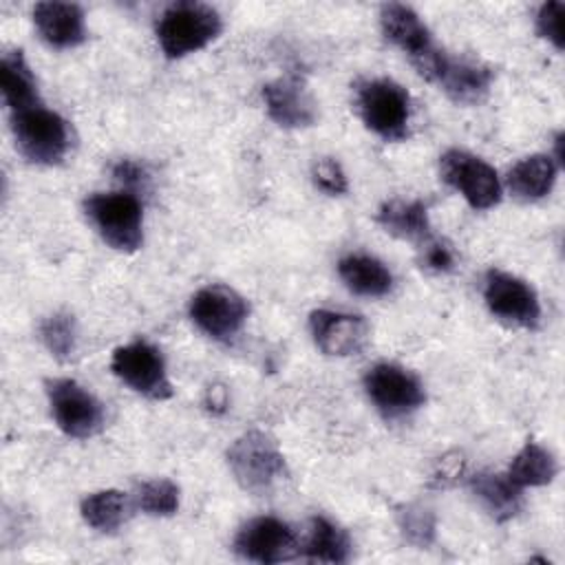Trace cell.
Listing matches in <instances>:
<instances>
[{"label": "cell", "instance_id": "28", "mask_svg": "<svg viewBox=\"0 0 565 565\" xmlns=\"http://www.w3.org/2000/svg\"><path fill=\"white\" fill-rule=\"evenodd\" d=\"M397 527L411 545L428 547L435 543L437 519L430 508L422 503H406L397 508Z\"/></svg>", "mask_w": 565, "mask_h": 565}, {"label": "cell", "instance_id": "34", "mask_svg": "<svg viewBox=\"0 0 565 565\" xmlns=\"http://www.w3.org/2000/svg\"><path fill=\"white\" fill-rule=\"evenodd\" d=\"M205 404L212 413H223L227 406V393L223 386H210L205 395Z\"/></svg>", "mask_w": 565, "mask_h": 565}, {"label": "cell", "instance_id": "20", "mask_svg": "<svg viewBox=\"0 0 565 565\" xmlns=\"http://www.w3.org/2000/svg\"><path fill=\"white\" fill-rule=\"evenodd\" d=\"M338 274L353 294L364 298H382L393 289V274L388 267L369 254H349L340 258Z\"/></svg>", "mask_w": 565, "mask_h": 565}, {"label": "cell", "instance_id": "6", "mask_svg": "<svg viewBox=\"0 0 565 565\" xmlns=\"http://www.w3.org/2000/svg\"><path fill=\"white\" fill-rule=\"evenodd\" d=\"M46 397L57 428L75 439H88L104 426L99 399L71 377L46 380Z\"/></svg>", "mask_w": 565, "mask_h": 565}, {"label": "cell", "instance_id": "10", "mask_svg": "<svg viewBox=\"0 0 565 565\" xmlns=\"http://www.w3.org/2000/svg\"><path fill=\"white\" fill-rule=\"evenodd\" d=\"M192 322L214 340H232L249 316L247 300L227 285H207L190 300Z\"/></svg>", "mask_w": 565, "mask_h": 565}, {"label": "cell", "instance_id": "11", "mask_svg": "<svg viewBox=\"0 0 565 565\" xmlns=\"http://www.w3.org/2000/svg\"><path fill=\"white\" fill-rule=\"evenodd\" d=\"M483 300L494 318L505 324L534 329L541 320V302L536 291L523 278L490 269L483 282Z\"/></svg>", "mask_w": 565, "mask_h": 565}, {"label": "cell", "instance_id": "8", "mask_svg": "<svg viewBox=\"0 0 565 565\" xmlns=\"http://www.w3.org/2000/svg\"><path fill=\"white\" fill-rule=\"evenodd\" d=\"M364 391L386 419L406 417L426 402L422 380L413 371L393 362L371 366L364 375Z\"/></svg>", "mask_w": 565, "mask_h": 565}, {"label": "cell", "instance_id": "16", "mask_svg": "<svg viewBox=\"0 0 565 565\" xmlns=\"http://www.w3.org/2000/svg\"><path fill=\"white\" fill-rule=\"evenodd\" d=\"M267 115L282 128H307L316 121V104L305 84L289 75L263 86Z\"/></svg>", "mask_w": 565, "mask_h": 565}, {"label": "cell", "instance_id": "12", "mask_svg": "<svg viewBox=\"0 0 565 565\" xmlns=\"http://www.w3.org/2000/svg\"><path fill=\"white\" fill-rule=\"evenodd\" d=\"M234 550L238 556L263 565L282 563L300 554L294 530L276 516H256L247 521L234 539Z\"/></svg>", "mask_w": 565, "mask_h": 565}, {"label": "cell", "instance_id": "1", "mask_svg": "<svg viewBox=\"0 0 565 565\" xmlns=\"http://www.w3.org/2000/svg\"><path fill=\"white\" fill-rule=\"evenodd\" d=\"M223 29L214 7L183 0L170 4L157 20V42L168 60L185 57L207 46Z\"/></svg>", "mask_w": 565, "mask_h": 565}, {"label": "cell", "instance_id": "3", "mask_svg": "<svg viewBox=\"0 0 565 565\" xmlns=\"http://www.w3.org/2000/svg\"><path fill=\"white\" fill-rule=\"evenodd\" d=\"M84 212L102 241L117 249L132 254L143 243V212L137 194L121 192H95L86 196Z\"/></svg>", "mask_w": 565, "mask_h": 565}, {"label": "cell", "instance_id": "21", "mask_svg": "<svg viewBox=\"0 0 565 565\" xmlns=\"http://www.w3.org/2000/svg\"><path fill=\"white\" fill-rule=\"evenodd\" d=\"M0 86L11 115L40 106L38 82L22 51H7L0 60Z\"/></svg>", "mask_w": 565, "mask_h": 565}, {"label": "cell", "instance_id": "31", "mask_svg": "<svg viewBox=\"0 0 565 565\" xmlns=\"http://www.w3.org/2000/svg\"><path fill=\"white\" fill-rule=\"evenodd\" d=\"M563 13L565 4L558 0L543 2L536 11V33L552 42L558 51L563 49Z\"/></svg>", "mask_w": 565, "mask_h": 565}, {"label": "cell", "instance_id": "9", "mask_svg": "<svg viewBox=\"0 0 565 565\" xmlns=\"http://www.w3.org/2000/svg\"><path fill=\"white\" fill-rule=\"evenodd\" d=\"M441 179L455 188L470 207L490 210L501 201V181L497 170L481 157L452 148L439 159Z\"/></svg>", "mask_w": 565, "mask_h": 565}, {"label": "cell", "instance_id": "24", "mask_svg": "<svg viewBox=\"0 0 565 565\" xmlns=\"http://www.w3.org/2000/svg\"><path fill=\"white\" fill-rule=\"evenodd\" d=\"M300 552L318 563H347L351 556V539L331 519L313 516Z\"/></svg>", "mask_w": 565, "mask_h": 565}, {"label": "cell", "instance_id": "29", "mask_svg": "<svg viewBox=\"0 0 565 565\" xmlns=\"http://www.w3.org/2000/svg\"><path fill=\"white\" fill-rule=\"evenodd\" d=\"M466 475V457L461 450H448L441 457L435 459L430 475H428V486L435 490H446L452 488L455 483L461 481Z\"/></svg>", "mask_w": 565, "mask_h": 565}, {"label": "cell", "instance_id": "25", "mask_svg": "<svg viewBox=\"0 0 565 565\" xmlns=\"http://www.w3.org/2000/svg\"><path fill=\"white\" fill-rule=\"evenodd\" d=\"M558 472V463L554 455L543 448L536 441H527L512 459L508 468V477L519 486V488H539L547 486L554 481Z\"/></svg>", "mask_w": 565, "mask_h": 565}, {"label": "cell", "instance_id": "33", "mask_svg": "<svg viewBox=\"0 0 565 565\" xmlns=\"http://www.w3.org/2000/svg\"><path fill=\"white\" fill-rule=\"evenodd\" d=\"M113 177L117 183L124 185L126 192L130 194H139V192H146L148 190V183H150V177L146 172V168L132 159H119L115 166H113Z\"/></svg>", "mask_w": 565, "mask_h": 565}, {"label": "cell", "instance_id": "14", "mask_svg": "<svg viewBox=\"0 0 565 565\" xmlns=\"http://www.w3.org/2000/svg\"><path fill=\"white\" fill-rule=\"evenodd\" d=\"M494 73L488 64L475 57H455L446 51L441 53L430 82L439 84L441 90L461 106H477L481 104L492 86Z\"/></svg>", "mask_w": 565, "mask_h": 565}, {"label": "cell", "instance_id": "18", "mask_svg": "<svg viewBox=\"0 0 565 565\" xmlns=\"http://www.w3.org/2000/svg\"><path fill=\"white\" fill-rule=\"evenodd\" d=\"M375 221L395 238L424 243L430 238V221H428V207L424 201L413 199H391L380 205Z\"/></svg>", "mask_w": 565, "mask_h": 565}, {"label": "cell", "instance_id": "15", "mask_svg": "<svg viewBox=\"0 0 565 565\" xmlns=\"http://www.w3.org/2000/svg\"><path fill=\"white\" fill-rule=\"evenodd\" d=\"M309 329L316 347L324 355L347 358L358 351L369 340V324L362 316L331 311V309H316L309 316Z\"/></svg>", "mask_w": 565, "mask_h": 565}, {"label": "cell", "instance_id": "26", "mask_svg": "<svg viewBox=\"0 0 565 565\" xmlns=\"http://www.w3.org/2000/svg\"><path fill=\"white\" fill-rule=\"evenodd\" d=\"M40 340L55 360H60V362L71 360L77 349L75 318L66 311H55V313L46 316L40 324Z\"/></svg>", "mask_w": 565, "mask_h": 565}, {"label": "cell", "instance_id": "27", "mask_svg": "<svg viewBox=\"0 0 565 565\" xmlns=\"http://www.w3.org/2000/svg\"><path fill=\"white\" fill-rule=\"evenodd\" d=\"M135 505L150 516H172L179 510V486L170 479L141 481L135 490Z\"/></svg>", "mask_w": 565, "mask_h": 565}, {"label": "cell", "instance_id": "23", "mask_svg": "<svg viewBox=\"0 0 565 565\" xmlns=\"http://www.w3.org/2000/svg\"><path fill=\"white\" fill-rule=\"evenodd\" d=\"M79 514L86 525L97 532L113 534L117 532L132 514V503L126 492L108 488L90 492L79 503Z\"/></svg>", "mask_w": 565, "mask_h": 565}, {"label": "cell", "instance_id": "7", "mask_svg": "<svg viewBox=\"0 0 565 565\" xmlns=\"http://www.w3.org/2000/svg\"><path fill=\"white\" fill-rule=\"evenodd\" d=\"M110 371L126 386H130L135 393L148 399L163 402L174 395L161 351L146 340H135L124 347H117L113 351Z\"/></svg>", "mask_w": 565, "mask_h": 565}, {"label": "cell", "instance_id": "2", "mask_svg": "<svg viewBox=\"0 0 565 565\" xmlns=\"http://www.w3.org/2000/svg\"><path fill=\"white\" fill-rule=\"evenodd\" d=\"M355 108L364 126L384 141H402L408 137L411 126V95L408 90L388 79L371 77L355 86Z\"/></svg>", "mask_w": 565, "mask_h": 565}, {"label": "cell", "instance_id": "5", "mask_svg": "<svg viewBox=\"0 0 565 565\" xmlns=\"http://www.w3.org/2000/svg\"><path fill=\"white\" fill-rule=\"evenodd\" d=\"M11 130L18 150L38 166H57L71 150V126L55 113L40 106L11 115Z\"/></svg>", "mask_w": 565, "mask_h": 565}, {"label": "cell", "instance_id": "30", "mask_svg": "<svg viewBox=\"0 0 565 565\" xmlns=\"http://www.w3.org/2000/svg\"><path fill=\"white\" fill-rule=\"evenodd\" d=\"M311 177L318 190H322L329 196H340L349 190V181L347 174L342 170V166L333 159V157H322L313 163L311 168Z\"/></svg>", "mask_w": 565, "mask_h": 565}, {"label": "cell", "instance_id": "19", "mask_svg": "<svg viewBox=\"0 0 565 565\" xmlns=\"http://www.w3.org/2000/svg\"><path fill=\"white\" fill-rule=\"evenodd\" d=\"M470 490L494 521H508L523 508V488H519L508 475L481 470L470 477Z\"/></svg>", "mask_w": 565, "mask_h": 565}, {"label": "cell", "instance_id": "4", "mask_svg": "<svg viewBox=\"0 0 565 565\" xmlns=\"http://www.w3.org/2000/svg\"><path fill=\"white\" fill-rule=\"evenodd\" d=\"M227 466L238 486L252 494H267L274 490L287 466L276 439L263 430H247L238 435L227 448Z\"/></svg>", "mask_w": 565, "mask_h": 565}, {"label": "cell", "instance_id": "13", "mask_svg": "<svg viewBox=\"0 0 565 565\" xmlns=\"http://www.w3.org/2000/svg\"><path fill=\"white\" fill-rule=\"evenodd\" d=\"M380 24L386 40H391L397 49H402L408 55L419 75L439 53V46L433 42L428 26L408 4H384L380 11Z\"/></svg>", "mask_w": 565, "mask_h": 565}, {"label": "cell", "instance_id": "17", "mask_svg": "<svg viewBox=\"0 0 565 565\" xmlns=\"http://www.w3.org/2000/svg\"><path fill=\"white\" fill-rule=\"evenodd\" d=\"M33 24L40 38L53 49H73L86 40L84 11L73 2H38L33 7Z\"/></svg>", "mask_w": 565, "mask_h": 565}, {"label": "cell", "instance_id": "22", "mask_svg": "<svg viewBox=\"0 0 565 565\" xmlns=\"http://www.w3.org/2000/svg\"><path fill=\"white\" fill-rule=\"evenodd\" d=\"M556 181V163L550 154H530L508 172V188L521 201L547 196Z\"/></svg>", "mask_w": 565, "mask_h": 565}, {"label": "cell", "instance_id": "32", "mask_svg": "<svg viewBox=\"0 0 565 565\" xmlns=\"http://www.w3.org/2000/svg\"><path fill=\"white\" fill-rule=\"evenodd\" d=\"M419 265L433 274H446L455 267V254L446 243L430 236L419 245Z\"/></svg>", "mask_w": 565, "mask_h": 565}]
</instances>
